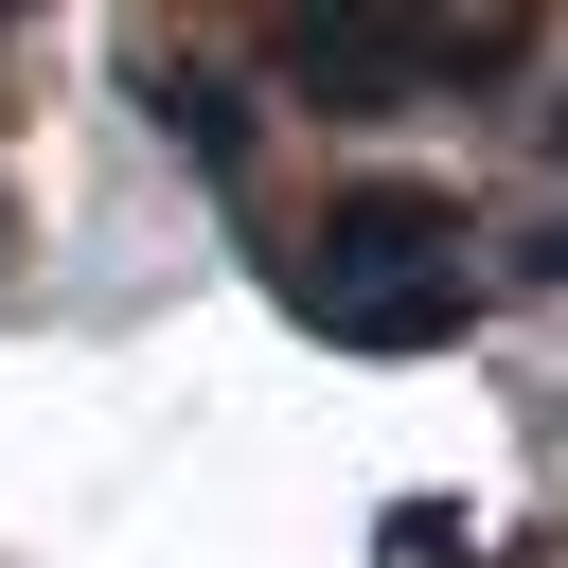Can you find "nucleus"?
<instances>
[{
    "label": "nucleus",
    "mask_w": 568,
    "mask_h": 568,
    "mask_svg": "<svg viewBox=\"0 0 568 568\" xmlns=\"http://www.w3.org/2000/svg\"><path fill=\"white\" fill-rule=\"evenodd\" d=\"M390 550H408V568H479V532H462L444 497H408V515H390Z\"/></svg>",
    "instance_id": "39448f33"
},
{
    "label": "nucleus",
    "mask_w": 568,
    "mask_h": 568,
    "mask_svg": "<svg viewBox=\"0 0 568 568\" xmlns=\"http://www.w3.org/2000/svg\"><path fill=\"white\" fill-rule=\"evenodd\" d=\"M160 124H178L213 178H248V89H231V71H160Z\"/></svg>",
    "instance_id": "20e7f679"
},
{
    "label": "nucleus",
    "mask_w": 568,
    "mask_h": 568,
    "mask_svg": "<svg viewBox=\"0 0 568 568\" xmlns=\"http://www.w3.org/2000/svg\"><path fill=\"white\" fill-rule=\"evenodd\" d=\"M337 355H444V337H479V266H408V284H320L302 302Z\"/></svg>",
    "instance_id": "7ed1b4c3"
},
{
    "label": "nucleus",
    "mask_w": 568,
    "mask_h": 568,
    "mask_svg": "<svg viewBox=\"0 0 568 568\" xmlns=\"http://www.w3.org/2000/svg\"><path fill=\"white\" fill-rule=\"evenodd\" d=\"M408 266H462V195H444V178H355V195H320L302 302H320V284H408Z\"/></svg>",
    "instance_id": "f03ea898"
},
{
    "label": "nucleus",
    "mask_w": 568,
    "mask_h": 568,
    "mask_svg": "<svg viewBox=\"0 0 568 568\" xmlns=\"http://www.w3.org/2000/svg\"><path fill=\"white\" fill-rule=\"evenodd\" d=\"M515 53H532L515 18H479V36H462V18H302V36H284V89H320L337 124H390V106H426V89H462V71H515Z\"/></svg>",
    "instance_id": "f257e3e1"
}]
</instances>
